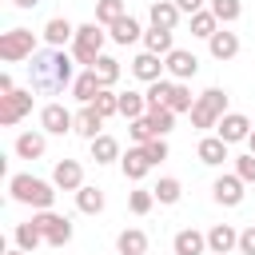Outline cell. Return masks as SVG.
Wrapping results in <instances>:
<instances>
[{
    "mask_svg": "<svg viewBox=\"0 0 255 255\" xmlns=\"http://www.w3.org/2000/svg\"><path fill=\"white\" fill-rule=\"evenodd\" d=\"M207 52H211L215 60H235V56H239V36L227 32V28H219V32L207 40Z\"/></svg>",
    "mask_w": 255,
    "mask_h": 255,
    "instance_id": "21",
    "label": "cell"
},
{
    "mask_svg": "<svg viewBox=\"0 0 255 255\" xmlns=\"http://www.w3.org/2000/svg\"><path fill=\"white\" fill-rule=\"evenodd\" d=\"M179 16H183V12H179L175 0H155V4H151V24H155V28H171V32H175Z\"/></svg>",
    "mask_w": 255,
    "mask_h": 255,
    "instance_id": "24",
    "label": "cell"
},
{
    "mask_svg": "<svg viewBox=\"0 0 255 255\" xmlns=\"http://www.w3.org/2000/svg\"><path fill=\"white\" fill-rule=\"evenodd\" d=\"M139 147L147 151V159H151V163H163V159L171 155V147H167V139H163V135H155V139H147V143H139Z\"/></svg>",
    "mask_w": 255,
    "mask_h": 255,
    "instance_id": "42",
    "label": "cell"
},
{
    "mask_svg": "<svg viewBox=\"0 0 255 255\" xmlns=\"http://www.w3.org/2000/svg\"><path fill=\"white\" fill-rule=\"evenodd\" d=\"M239 247V231L231 227V223H215L211 231H207V251L211 255H231Z\"/></svg>",
    "mask_w": 255,
    "mask_h": 255,
    "instance_id": "14",
    "label": "cell"
},
{
    "mask_svg": "<svg viewBox=\"0 0 255 255\" xmlns=\"http://www.w3.org/2000/svg\"><path fill=\"white\" fill-rule=\"evenodd\" d=\"M108 36H112V44L128 48V44L143 40V28H139V20H135V16H120V20H116V24L108 28Z\"/></svg>",
    "mask_w": 255,
    "mask_h": 255,
    "instance_id": "19",
    "label": "cell"
},
{
    "mask_svg": "<svg viewBox=\"0 0 255 255\" xmlns=\"http://www.w3.org/2000/svg\"><path fill=\"white\" fill-rule=\"evenodd\" d=\"M100 128H104V116H100L92 104H84V108L76 112V135H84V139H96V135H100Z\"/></svg>",
    "mask_w": 255,
    "mask_h": 255,
    "instance_id": "23",
    "label": "cell"
},
{
    "mask_svg": "<svg viewBox=\"0 0 255 255\" xmlns=\"http://www.w3.org/2000/svg\"><path fill=\"white\" fill-rule=\"evenodd\" d=\"M128 124H131L128 131H131V139H135V143H147V139H155V128H151V120H147V116H139V120H128Z\"/></svg>",
    "mask_w": 255,
    "mask_h": 255,
    "instance_id": "41",
    "label": "cell"
},
{
    "mask_svg": "<svg viewBox=\"0 0 255 255\" xmlns=\"http://www.w3.org/2000/svg\"><path fill=\"white\" fill-rule=\"evenodd\" d=\"M223 116H227V92L223 88H207V92L195 96V104H191V124L195 128H215Z\"/></svg>",
    "mask_w": 255,
    "mask_h": 255,
    "instance_id": "4",
    "label": "cell"
},
{
    "mask_svg": "<svg viewBox=\"0 0 255 255\" xmlns=\"http://www.w3.org/2000/svg\"><path fill=\"white\" fill-rule=\"evenodd\" d=\"M175 4H179V12H183V16H195V12L203 8V0H175Z\"/></svg>",
    "mask_w": 255,
    "mask_h": 255,
    "instance_id": "45",
    "label": "cell"
},
{
    "mask_svg": "<svg viewBox=\"0 0 255 255\" xmlns=\"http://www.w3.org/2000/svg\"><path fill=\"white\" fill-rule=\"evenodd\" d=\"M151 4H155V0H151Z\"/></svg>",
    "mask_w": 255,
    "mask_h": 255,
    "instance_id": "50",
    "label": "cell"
},
{
    "mask_svg": "<svg viewBox=\"0 0 255 255\" xmlns=\"http://www.w3.org/2000/svg\"><path fill=\"white\" fill-rule=\"evenodd\" d=\"M12 88H16V84H12V76H8V72H0V96H4V92H12Z\"/></svg>",
    "mask_w": 255,
    "mask_h": 255,
    "instance_id": "46",
    "label": "cell"
},
{
    "mask_svg": "<svg viewBox=\"0 0 255 255\" xmlns=\"http://www.w3.org/2000/svg\"><path fill=\"white\" fill-rule=\"evenodd\" d=\"M104 203H108V199H104V191H100V187H92V183H84V187L76 191V207H80L84 215H100V211H104Z\"/></svg>",
    "mask_w": 255,
    "mask_h": 255,
    "instance_id": "29",
    "label": "cell"
},
{
    "mask_svg": "<svg viewBox=\"0 0 255 255\" xmlns=\"http://www.w3.org/2000/svg\"><path fill=\"white\" fill-rule=\"evenodd\" d=\"M100 88H104V84H100V76H96L92 68H84V72L72 80V96H76L80 104H92V100L100 96Z\"/></svg>",
    "mask_w": 255,
    "mask_h": 255,
    "instance_id": "22",
    "label": "cell"
},
{
    "mask_svg": "<svg viewBox=\"0 0 255 255\" xmlns=\"http://www.w3.org/2000/svg\"><path fill=\"white\" fill-rule=\"evenodd\" d=\"M32 88H12V92H4L0 96V128H12V124H20L28 112H32Z\"/></svg>",
    "mask_w": 255,
    "mask_h": 255,
    "instance_id": "7",
    "label": "cell"
},
{
    "mask_svg": "<svg viewBox=\"0 0 255 255\" xmlns=\"http://www.w3.org/2000/svg\"><path fill=\"white\" fill-rule=\"evenodd\" d=\"M191 104H195V96H191L187 80H175V88H171V96H167V108L179 116V112H191Z\"/></svg>",
    "mask_w": 255,
    "mask_h": 255,
    "instance_id": "34",
    "label": "cell"
},
{
    "mask_svg": "<svg viewBox=\"0 0 255 255\" xmlns=\"http://www.w3.org/2000/svg\"><path fill=\"white\" fill-rule=\"evenodd\" d=\"M12 239H16V247H24V251H36L40 243H44V231L28 219V223H16V231H12Z\"/></svg>",
    "mask_w": 255,
    "mask_h": 255,
    "instance_id": "31",
    "label": "cell"
},
{
    "mask_svg": "<svg viewBox=\"0 0 255 255\" xmlns=\"http://www.w3.org/2000/svg\"><path fill=\"white\" fill-rule=\"evenodd\" d=\"M128 207H131V215H147V211L155 207V191H151V187L131 191V195H128Z\"/></svg>",
    "mask_w": 255,
    "mask_h": 255,
    "instance_id": "40",
    "label": "cell"
},
{
    "mask_svg": "<svg viewBox=\"0 0 255 255\" xmlns=\"http://www.w3.org/2000/svg\"><path fill=\"white\" fill-rule=\"evenodd\" d=\"M12 4H16V8H40L44 0H12Z\"/></svg>",
    "mask_w": 255,
    "mask_h": 255,
    "instance_id": "47",
    "label": "cell"
},
{
    "mask_svg": "<svg viewBox=\"0 0 255 255\" xmlns=\"http://www.w3.org/2000/svg\"><path fill=\"white\" fill-rule=\"evenodd\" d=\"M227 139H219V135H203L199 139V147H195V155H199V163H207V167H219L223 159H231L227 155Z\"/></svg>",
    "mask_w": 255,
    "mask_h": 255,
    "instance_id": "16",
    "label": "cell"
},
{
    "mask_svg": "<svg viewBox=\"0 0 255 255\" xmlns=\"http://www.w3.org/2000/svg\"><path fill=\"white\" fill-rule=\"evenodd\" d=\"M219 32V20H215V12L211 8H199L195 16H191V36H199V40H211Z\"/></svg>",
    "mask_w": 255,
    "mask_h": 255,
    "instance_id": "30",
    "label": "cell"
},
{
    "mask_svg": "<svg viewBox=\"0 0 255 255\" xmlns=\"http://www.w3.org/2000/svg\"><path fill=\"white\" fill-rule=\"evenodd\" d=\"M104 40H108V32H104V24H80L76 28V40H72V56H76V64H84V68H92L100 56H104Z\"/></svg>",
    "mask_w": 255,
    "mask_h": 255,
    "instance_id": "3",
    "label": "cell"
},
{
    "mask_svg": "<svg viewBox=\"0 0 255 255\" xmlns=\"http://www.w3.org/2000/svg\"><path fill=\"white\" fill-rule=\"evenodd\" d=\"M211 195H215V203H223V207H239V203H243V179H239V175H219V179L211 183Z\"/></svg>",
    "mask_w": 255,
    "mask_h": 255,
    "instance_id": "13",
    "label": "cell"
},
{
    "mask_svg": "<svg viewBox=\"0 0 255 255\" xmlns=\"http://www.w3.org/2000/svg\"><path fill=\"white\" fill-rule=\"evenodd\" d=\"M120 116H128V120H139V116H147V92H120Z\"/></svg>",
    "mask_w": 255,
    "mask_h": 255,
    "instance_id": "28",
    "label": "cell"
},
{
    "mask_svg": "<svg viewBox=\"0 0 255 255\" xmlns=\"http://www.w3.org/2000/svg\"><path fill=\"white\" fill-rule=\"evenodd\" d=\"M56 183H48V179H36V175H28V171H16V175H8V195L16 199V203H28V207H36V211H44V207H52L56 203Z\"/></svg>",
    "mask_w": 255,
    "mask_h": 255,
    "instance_id": "2",
    "label": "cell"
},
{
    "mask_svg": "<svg viewBox=\"0 0 255 255\" xmlns=\"http://www.w3.org/2000/svg\"><path fill=\"white\" fill-rule=\"evenodd\" d=\"M44 40H48V48H64V44L76 40V24L64 20V16H52V20L44 24Z\"/></svg>",
    "mask_w": 255,
    "mask_h": 255,
    "instance_id": "18",
    "label": "cell"
},
{
    "mask_svg": "<svg viewBox=\"0 0 255 255\" xmlns=\"http://www.w3.org/2000/svg\"><path fill=\"white\" fill-rule=\"evenodd\" d=\"M120 167H124V175H128V179H135V183H139V179H143L155 163H151V159H147V151L135 143V147H128V151L120 155Z\"/></svg>",
    "mask_w": 255,
    "mask_h": 255,
    "instance_id": "15",
    "label": "cell"
},
{
    "mask_svg": "<svg viewBox=\"0 0 255 255\" xmlns=\"http://www.w3.org/2000/svg\"><path fill=\"white\" fill-rule=\"evenodd\" d=\"M171 251H175V255H203V251H207V235L195 231V227H183V231H175Z\"/></svg>",
    "mask_w": 255,
    "mask_h": 255,
    "instance_id": "17",
    "label": "cell"
},
{
    "mask_svg": "<svg viewBox=\"0 0 255 255\" xmlns=\"http://www.w3.org/2000/svg\"><path fill=\"white\" fill-rule=\"evenodd\" d=\"M251 128H255V120H247L243 112H227V116L215 124V135L227 139V143H243V139L251 135Z\"/></svg>",
    "mask_w": 255,
    "mask_h": 255,
    "instance_id": "10",
    "label": "cell"
},
{
    "mask_svg": "<svg viewBox=\"0 0 255 255\" xmlns=\"http://www.w3.org/2000/svg\"><path fill=\"white\" fill-rule=\"evenodd\" d=\"M163 68H167L171 80H191V76L199 72V56L187 52V48H171V52L163 56Z\"/></svg>",
    "mask_w": 255,
    "mask_h": 255,
    "instance_id": "9",
    "label": "cell"
},
{
    "mask_svg": "<svg viewBox=\"0 0 255 255\" xmlns=\"http://www.w3.org/2000/svg\"><path fill=\"white\" fill-rule=\"evenodd\" d=\"M239 251H243V255H255V223L239 231Z\"/></svg>",
    "mask_w": 255,
    "mask_h": 255,
    "instance_id": "44",
    "label": "cell"
},
{
    "mask_svg": "<svg viewBox=\"0 0 255 255\" xmlns=\"http://www.w3.org/2000/svg\"><path fill=\"white\" fill-rule=\"evenodd\" d=\"M147 120H151L155 135H167V131L175 128V112H171V108H147Z\"/></svg>",
    "mask_w": 255,
    "mask_h": 255,
    "instance_id": "39",
    "label": "cell"
},
{
    "mask_svg": "<svg viewBox=\"0 0 255 255\" xmlns=\"http://www.w3.org/2000/svg\"><path fill=\"white\" fill-rule=\"evenodd\" d=\"M92 108L108 120V116H120V92H112V88H100V96L92 100Z\"/></svg>",
    "mask_w": 255,
    "mask_h": 255,
    "instance_id": "37",
    "label": "cell"
},
{
    "mask_svg": "<svg viewBox=\"0 0 255 255\" xmlns=\"http://www.w3.org/2000/svg\"><path fill=\"white\" fill-rule=\"evenodd\" d=\"M151 191H155V203H167V207H171V203H179V195H183V187H179V179H175V175H163Z\"/></svg>",
    "mask_w": 255,
    "mask_h": 255,
    "instance_id": "35",
    "label": "cell"
},
{
    "mask_svg": "<svg viewBox=\"0 0 255 255\" xmlns=\"http://www.w3.org/2000/svg\"><path fill=\"white\" fill-rule=\"evenodd\" d=\"M28 80H32V92H60V88H72L76 80V56H68L64 48H48V52H36L28 60Z\"/></svg>",
    "mask_w": 255,
    "mask_h": 255,
    "instance_id": "1",
    "label": "cell"
},
{
    "mask_svg": "<svg viewBox=\"0 0 255 255\" xmlns=\"http://www.w3.org/2000/svg\"><path fill=\"white\" fill-rule=\"evenodd\" d=\"M211 12L219 24H235L243 16V0H211Z\"/></svg>",
    "mask_w": 255,
    "mask_h": 255,
    "instance_id": "36",
    "label": "cell"
},
{
    "mask_svg": "<svg viewBox=\"0 0 255 255\" xmlns=\"http://www.w3.org/2000/svg\"><path fill=\"white\" fill-rule=\"evenodd\" d=\"M235 175H239L243 183H255V151H247V155H235Z\"/></svg>",
    "mask_w": 255,
    "mask_h": 255,
    "instance_id": "43",
    "label": "cell"
},
{
    "mask_svg": "<svg viewBox=\"0 0 255 255\" xmlns=\"http://www.w3.org/2000/svg\"><path fill=\"white\" fill-rule=\"evenodd\" d=\"M120 16H128V8H124V0H96V24H104V28H112Z\"/></svg>",
    "mask_w": 255,
    "mask_h": 255,
    "instance_id": "33",
    "label": "cell"
},
{
    "mask_svg": "<svg viewBox=\"0 0 255 255\" xmlns=\"http://www.w3.org/2000/svg\"><path fill=\"white\" fill-rule=\"evenodd\" d=\"M143 48H147V52H155V56H167V52L175 48L171 28H155V24H151V28L143 32Z\"/></svg>",
    "mask_w": 255,
    "mask_h": 255,
    "instance_id": "27",
    "label": "cell"
},
{
    "mask_svg": "<svg viewBox=\"0 0 255 255\" xmlns=\"http://www.w3.org/2000/svg\"><path fill=\"white\" fill-rule=\"evenodd\" d=\"M247 147H251V151H255V128H251V135H247Z\"/></svg>",
    "mask_w": 255,
    "mask_h": 255,
    "instance_id": "48",
    "label": "cell"
},
{
    "mask_svg": "<svg viewBox=\"0 0 255 255\" xmlns=\"http://www.w3.org/2000/svg\"><path fill=\"white\" fill-rule=\"evenodd\" d=\"M36 56V32L32 28H8L0 36V60L4 64H20Z\"/></svg>",
    "mask_w": 255,
    "mask_h": 255,
    "instance_id": "5",
    "label": "cell"
},
{
    "mask_svg": "<svg viewBox=\"0 0 255 255\" xmlns=\"http://www.w3.org/2000/svg\"><path fill=\"white\" fill-rule=\"evenodd\" d=\"M116 251H120V255H143V251H147V235H143L139 227L120 231V235H116Z\"/></svg>",
    "mask_w": 255,
    "mask_h": 255,
    "instance_id": "26",
    "label": "cell"
},
{
    "mask_svg": "<svg viewBox=\"0 0 255 255\" xmlns=\"http://www.w3.org/2000/svg\"><path fill=\"white\" fill-rule=\"evenodd\" d=\"M88 143H92V159H96V163H116V159H120V139H116V135H104V131H100V135L88 139Z\"/></svg>",
    "mask_w": 255,
    "mask_h": 255,
    "instance_id": "25",
    "label": "cell"
},
{
    "mask_svg": "<svg viewBox=\"0 0 255 255\" xmlns=\"http://www.w3.org/2000/svg\"><path fill=\"white\" fill-rule=\"evenodd\" d=\"M52 183H56L60 191H80V187H84V167H80V159H60V163L52 167Z\"/></svg>",
    "mask_w": 255,
    "mask_h": 255,
    "instance_id": "12",
    "label": "cell"
},
{
    "mask_svg": "<svg viewBox=\"0 0 255 255\" xmlns=\"http://www.w3.org/2000/svg\"><path fill=\"white\" fill-rule=\"evenodd\" d=\"M92 72L100 76V84H104V88H112V84L120 80V72H124V68H120V60H116V56H108V52H104V56L92 64Z\"/></svg>",
    "mask_w": 255,
    "mask_h": 255,
    "instance_id": "32",
    "label": "cell"
},
{
    "mask_svg": "<svg viewBox=\"0 0 255 255\" xmlns=\"http://www.w3.org/2000/svg\"><path fill=\"white\" fill-rule=\"evenodd\" d=\"M163 72H167V68H163V56H155V52H147V48L131 60V76H135V80H143V84L163 80Z\"/></svg>",
    "mask_w": 255,
    "mask_h": 255,
    "instance_id": "11",
    "label": "cell"
},
{
    "mask_svg": "<svg viewBox=\"0 0 255 255\" xmlns=\"http://www.w3.org/2000/svg\"><path fill=\"white\" fill-rule=\"evenodd\" d=\"M171 88H175V80H155V84H147V108H167Z\"/></svg>",
    "mask_w": 255,
    "mask_h": 255,
    "instance_id": "38",
    "label": "cell"
},
{
    "mask_svg": "<svg viewBox=\"0 0 255 255\" xmlns=\"http://www.w3.org/2000/svg\"><path fill=\"white\" fill-rule=\"evenodd\" d=\"M48 131H20L16 135V143H12V151L20 155V159H40L44 155V147H48V139H44Z\"/></svg>",
    "mask_w": 255,
    "mask_h": 255,
    "instance_id": "20",
    "label": "cell"
},
{
    "mask_svg": "<svg viewBox=\"0 0 255 255\" xmlns=\"http://www.w3.org/2000/svg\"><path fill=\"white\" fill-rule=\"evenodd\" d=\"M32 223L44 231V243H48V247H64V243H72V219H68V215H56L52 207H44V211L32 215Z\"/></svg>",
    "mask_w": 255,
    "mask_h": 255,
    "instance_id": "6",
    "label": "cell"
},
{
    "mask_svg": "<svg viewBox=\"0 0 255 255\" xmlns=\"http://www.w3.org/2000/svg\"><path fill=\"white\" fill-rule=\"evenodd\" d=\"M40 128L48 135H68V131H76V116L64 104H44L40 108Z\"/></svg>",
    "mask_w": 255,
    "mask_h": 255,
    "instance_id": "8",
    "label": "cell"
},
{
    "mask_svg": "<svg viewBox=\"0 0 255 255\" xmlns=\"http://www.w3.org/2000/svg\"><path fill=\"white\" fill-rule=\"evenodd\" d=\"M8 255H32V251H24V247H12V251H8Z\"/></svg>",
    "mask_w": 255,
    "mask_h": 255,
    "instance_id": "49",
    "label": "cell"
}]
</instances>
